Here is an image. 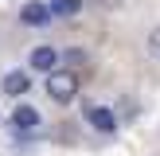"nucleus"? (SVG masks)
<instances>
[{
    "label": "nucleus",
    "instance_id": "obj_5",
    "mask_svg": "<svg viewBox=\"0 0 160 156\" xmlns=\"http://www.w3.org/2000/svg\"><path fill=\"white\" fill-rule=\"evenodd\" d=\"M0 94H4L8 101H23L31 94V70H23V66L8 70V74L0 78Z\"/></svg>",
    "mask_w": 160,
    "mask_h": 156
},
{
    "label": "nucleus",
    "instance_id": "obj_4",
    "mask_svg": "<svg viewBox=\"0 0 160 156\" xmlns=\"http://www.w3.org/2000/svg\"><path fill=\"white\" fill-rule=\"evenodd\" d=\"M59 62H62V51L59 47H51V43H39V47H31L28 51V70L31 74H55L59 70Z\"/></svg>",
    "mask_w": 160,
    "mask_h": 156
},
{
    "label": "nucleus",
    "instance_id": "obj_3",
    "mask_svg": "<svg viewBox=\"0 0 160 156\" xmlns=\"http://www.w3.org/2000/svg\"><path fill=\"white\" fill-rule=\"evenodd\" d=\"M82 121L90 125L98 137H113V133H117V113L109 105H98V101H86V105H82Z\"/></svg>",
    "mask_w": 160,
    "mask_h": 156
},
{
    "label": "nucleus",
    "instance_id": "obj_2",
    "mask_svg": "<svg viewBox=\"0 0 160 156\" xmlns=\"http://www.w3.org/2000/svg\"><path fill=\"white\" fill-rule=\"evenodd\" d=\"M39 125H43V117H39V109L31 105V101H16V105H12V113H8L12 137H35Z\"/></svg>",
    "mask_w": 160,
    "mask_h": 156
},
{
    "label": "nucleus",
    "instance_id": "obj_6",
    "mask_svg": "<svg viewBox=\"0 0 160 156\" xmlns=\"http://www.w3.org/2000/svg\"><path fill=\"white\" fill-rule=\"evenodd\" d=\"M55 16H51V4H39V0H28V4L20 8V23H28V27H47Z\"/></svg>",
    "mask_w": 160,
    "mask_h": 156
},
{
    "label": "nucleus",
    "instance_id": "obj_7",
    "mask_svg": "<svg viewBox=\"0 0 160 156\" xmlns=\"http://www.w3.org/2000/svg\"><path fill=\"white\" fill-rule=\"evenodd\" d=\"M82 12V0H51V16H74Z\"/></svg>",
    "mask_w": 160,
    "mask_h": 156
},
{
    "label": "nucleus",
    "instance_id": "obj_9",
    "mask_svg": "<svg viewBox=\"0 0 160 156\" xmlns=\"http://www.w3.org/2000/svg\"><path fill=\"white\" fill-rule=\"evenodd\" d=\"M145 47H148V55H156V59H160V27H152V31H148Z\"/></svg>",
    "mask_w": 160,
    "mask_h": 156
},
{
    "label": "nucleus",
    "instance_id": "obj_8",
    "mask_svg": "<svg viewBox=\"0 0 160 156\" xmlns=\"http://www.w3.org/2000/svg\"><path fill=\"white\" fill-rule=\"evenodd\" d=\"M62 62L74 70V66H82V62H90V55H86L82 47H70V51H62Z\"/></svg>",
    "mask_w": 160,
    "mask_h": 156
},
{
    "label": "nucleus",
    "instance_id": "obj_1",
    "mask_svg": "<svg viewBox=\"0 0 160 156\" xmlns=\"http://www.w3.org/2000/svg\"><path fill=\"white\" fill-rule=\"evenodd\" d=\"M78 90H82V78H78V70L59 66L55 74H47V98H51L55 105H70V101L78 98Z\"/></svg>",
    "mask_w": 160,
    "mask_h": 156
}]
</instances>
